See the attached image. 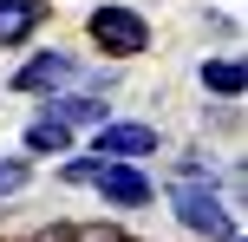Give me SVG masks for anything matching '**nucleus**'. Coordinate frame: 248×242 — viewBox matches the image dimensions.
<instances>
[{
  "label": "nucleus",
  "instance_id": "6e6552de",
  "mask_svg": "<svg viewBox=\"0 0 248 242\" xmlns=\"http://www.w3.org/2000/svg\"><path fill=\"white\" fill-rule=\"evenodd\" d=\"M196 79H202V92L222 98V105H242V92H248V65L235 52H209V59L196 65Z\"/></svg>",
  "mask_w": 248,
  "mask_h": 242
},
{
  "label": "nucleus",
  "instance_id": "f257e3e1",
  "mask_svg": "<svg viewBox=\"0 0 248 242\" xmlns=\"http://www.w3.org/2000/svg\"><path fill=\"white\" fill-rule=\"evenodd\" d=\"M163 196H170V216L183 223L189 236H202V242H229V236H242L235 203L222 196V183H163Z\"/></svg>",
  "mask_w": 248,
  "mask_h": 242
},
{
  "label": "nucleus",
  "instance_id": "423d86ee",
  "mask_svg": "<svg viewBox=\"0 0 248 242\" xmlns=\"http://www.w3.org/2000/svg\"><path fill=\"white\" fill-rule=\"evenodd\" d=\"M52 20V0H0V52L33 46V33Z\"/></svg>",
  "mask_w": 248,
  "mask_h": 242
},
{
  "label": "nucleus",
  "instance_id": "f8f14e48",
  "mask_svg": "<svg viewBox=\"0 0 248 242\" xmlns=\"http://www.w3.org/2000/svg\"><path fill=\"white\" fill-rule=\"evenodd\" d=\"M229 242H242V236H229Z\"/></svg>",
  "mask_w": 248,
  "mask_h": 242
},
{
  "label": "nucleus",
  "instance_id": "9d476101",
  "mask_svg": "<svg viewBox=\"0 0 248 242\" xmlns=\"http://www.w3.org/2000/svg\"><path fill=\"white\" fill-rule=\"evenodd\" d=\"M163 183H216V164L209 157H176V164L163 170Z\"/></svg>",
  "mask_w": 248,
  "mask_h": 242
},
{
  "label": "nucleus",
  "instance_id": "7ed1b4c3",
  "mask_svg": "<svg viewBox=\"0 0 248 242\" xmlns=\"http://www.w3.org/2000/svg\"><path fill=\"white\" fill-rule=\"evenodd\" d=\"M78 52H65V46H46V52H26L20 65H13V79H7V92H20V98H59V92H72L78 85Z\"/></svg>",
  "mask_w": 248,
  "mask_h": 242
},
{
  "label": "nucleus",
  "instance_id": "20e7f679",
  "mask_svg": "<svg viewBox=\"0 0 248 242\" xmlns=\"http://www.w3.org/2000/svg\"><path fill=\"white\" fill-rule=\"evenodd\" d=\"M92 157H105V164H144V157H157L163 151V138H157V125H137V118H111L105 131H92V144H85Z\"/></svg>",
  "mask_w": 248,
  "mask_h": 242
},
{
  "label": "nucleus",
  "instance_id": "f03ea898",
  "mask_svg": "<svg viewBox=\"0 0 248 242\" xmlns=\"http://www.w3.org/2000/svg\"><path fill=\"white\" fill-rule=\"evenodd\" d=\"M85 39L105 52V65H124V59H137V52H150V20L131 0H105V7L85 13Z\"/></svg>",
  "mask_w": 248,
  "mask_h": 242
},
{
  "label": "nucleus",
  "instance_id": "39448f33",
  "mask_svg": "<svg viewBox=\"0 0 248 242\" xmlns=\"http://www.w3.org/2000/svg\"><path fill=\"white\" fill-rule=\"evenodd\" d=\"M92 190L105 196V210H150L157 203V177L144 164H105V177Z\"/></svg>",
  "mask_w": 248,
  "mask_h": 242
},
{
  "label": "nucleus",
  "instance_id": "9b49d317",
  "mask_svg": "<svg viewBox=\"0 0 248 242\" xmlns=\"http://www.w3.org/2000/svg\"><path fill=\"white\" fill-rule=\"evenodd\" d=\"M26 183H33V164H26V157H0V203L20 196Z\"/></svg>",
  "mask_w": 248,
  "mask_h": 242
},
{
  "label": "nucleus",
  "instance_id": "0eeeda50",
  "mask_svg": "<svg viewBox=\"0 0 248 242\" xmlns=\"http://www.w3.org/2000/svg\"><path fill=\"white\" fill-rule=\"evenodd\" d=\"M20 151H26V164H33V157H59V164H65V157L78 151V138L59 125V118L33 112V118H26V131H20Z\"/></svg>",
  "mask_w": 248,
  "mask_h": 242
},
{
  "label": "nucleus",
  "instance_id": "1a4fd4ad",
  "mask_svg": "<svg viewBox=\"0 0 248 242\" xmlns=\"http://www.w3.org/2000/svg\"><path fill=\"white\" fill-rule=\"evenodd\" d=\"M98 177H105V157H92V151H72L59 164V183H72V190H92Z\"/></svg>",
  "mask_w": 248,
  "mask_h": 242
}]
</instances>
